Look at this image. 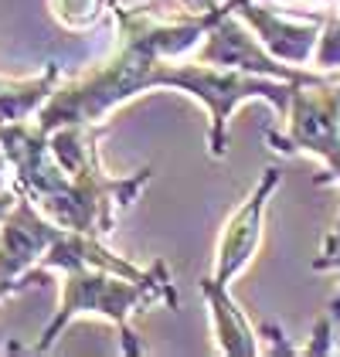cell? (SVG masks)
Wrapping results in <instances>:
<instances>
[{
  "instance_id": "obj_1",
  "label": "cell",
  "mask_w": 340,
  "mask_h": 357,
  "mask_svg": "<svg viewBox=\"0 0 340 357\" xmlns=\"http://www.w3.org/2000/svg\"><path fill=\"white\" fill-rule=\"evenodd\" d=\"M102 266H72L65 269L68 273V282H65V300H61V310L52 320V327L45 330V340L38 351H45L52 340L58 337V330L65 327L72 317L79 313H106L109 320H116V327L123 330V344H126V354H137L140 344H133V333L126 327V313H133L137 306H150L157 300H177L173 289H170L167 275H164V266L157 262L153 273L143 275V279H109V275L99 273Z\"/></svg>"
},
{
  "instance_id": "obj_6",
  "label": "cell",
  "mask_w": 340,
  "mask_h": 357,
  "mask_svg": "<svg viewBox=\"0 0 340 357\" xmlns=\"http://www.w3.org/2000/svg\"><path fill=\"white\" fill-rule=\"evenodd\" d=\"M238 17L255 31V38L262 41V48L279 61H293L303 65L310 61L320 41V21H289L279 17L269 7H258L252 0H238Z\"/></svg>"
},
{
  "instance_id": "obj_9",
  "label": "cell",
  "mask_w": 340,
  "mask_h": 357,
  "mask_svg": "<svg viewBox=\"0 0 340 357\" xmlns=\"http://www.w3.org/2000/svg\"><path fill=\"white\" fill-rule=\"evenodd\" d=\"M14 208V194L10 191H0V221L7 218V211Z\"/></svg>"
},
{
  "instance_id": "obj_2",
  "label": "cell",
  "mask_w": 340,
  "mask_h": 357,
  "mask_svg": "<svg viewBox=\"0 0 340 357\" xmlns=\"http://www.w3.org/2000/svg\"><path fill=\"white\" fill-rule=\"evenodd\" d=\"M269 143H276V150L296 153L307 150L316 153L320 160H327L330 174L316 177V184L340 181V82H310V85H293V99H289V130L276 133L269 130ZM340 255V221L337 231L327 238L323 259Z\"/></svg>"
},
{
  "instance_id": "obj_8",
  "label": "cell",
  "mask_w": 340,
  "mask_h": 357,
  "mask_svg": "<svg viewBox=\"0 0 340 357\" xmlns=\"http://www.w3.org/2000/svg\"><path fill=\"white\" fill-rule=\"evenodd\" d=\"M313 61H316V68L340 65V14H327V24H323V34L316 41Z\"/></svg>"
},
{
  "instance_id": "obj_7",
  "label": "cell",
  "mask_w": 340,
  "mask_h": 357,
  "mask_svg": "<svg viewBox=\"0 0 340 357\" xmlns=\"http://www.w3.org/2000/svg\"><path fill=\"white\" fill-rule=\"evenodd\" d=\"M204 296H208V306H211V320H215V337H218V351L222 354H235V357H249L255 354V333L252 327L245 324L242 310L231 303L228 296V286H218L211 279L201 282Z\"/></svg>"
},
{
  "instance_id": "obj_3",
  "label": "cell",
  "mask_w": 340,
  "mask_h": 357,
  "mask_svg": "<svg viewBox=\"0 0 340 357\" xmlns=\"http://www.w3.org/2000/svg\"><path fill=\"white\" fill-rule=\"evenodd\" d=\"M198 61L204 65H218V68H238V72H252V75H269V79H286L293 85H310L323 82V75H313L303 68L283 65L279 58H272L262 41L252 38L242 21H235L231 14H225L215 28L208 31V41L198 52Z\"/></svg>"
},
{
  "instance_id": "obj_5",
  "label": "cell",
  "mask_w": 340,
  "mask_h": 357,
  "mask_svg": "<svg viewBox=\"0 0 340 357\" xmlns=\"http://www.w3.org/2000/svg\"><path fill=\"white\" fill-rule=\"evenodd\" d=\"M61 231L65 228L38 218V211L28 201H17V208L7 211L0 225V282H14L21 273H28L34 259L45 255L61 238ZM14 286H28V282H14Z\"/></svg>"
},
{
  "instance_id": "obj_4",
  "label": "cell",
  "mask_w": 340,
  "mask_h": 357,
  "mask_svg": "<svg viewBox=\"0 0 340 357\" xmlns=\"http://www.w3.org/2000/svg\"><path fill=\"white\" fill-rule=\"evenodd\" d=\"M276 184H279V170H265V177L258 181V188L249 194V201L228 218L225 231H222V242H218V259H215L211 282L228 286L231 275H238L249 266L255 245L262 238V211H265L269 194L276 191Z\"/></svg>"
},
{
  "instance_id": "obj_10",
  "label": "cell",
  "mask_w": 340,
  "mask_h": 357,
  "mask_svg": "<svg viewBox=\"0 0 340 357\" xmlns=\"http://www.w3.org/2000/svg\"><path fill=\"white\" fill-rule=\"evenodd\" d=\"M330 313H337V317H340V296H337L334 303H330Z\"/></svg>"
}]
</instances>
